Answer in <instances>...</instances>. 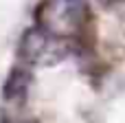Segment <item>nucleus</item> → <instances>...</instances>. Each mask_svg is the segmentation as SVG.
Wrapping results in <instances>:
<instances>
[{"label":"nucleus","mask_w":125,"mask_h":123,"mask_svg":"<svg viewBox=\"0 0 125 123\" xmlns=\"http://www.w3.org/2000/svg\"><path fill=\"white\" fill-rule=\"evenodd\" d=\"M88 20V0H44L37 11V26L53 37L77 35Z\"/></svg>","instance_id":"f257e3e1"},{"label":"nucleus","mask_w":125,"mask_h":123,"mask_svg":"<svg viewBox=\"0 0 125 123\" xmlns=\"http://www.w3.org/2000/svg\"><path fill=\"white\" fill-rule=\"evenodd\" d=\"M62 48L59 37L48 35L44 29L35 26L31 31H26V35L20 42V57L26 64H48L57 59V51Z\"/></svg>","instance_id":"f03ea898"},{"label":"nucleus","mask_w":125,"mask_h":123,"mask_svg":"<svg viewBox=\"0 0 125 123\" xmlns=\"http://www.w3.org/2000/svg\"><path fill=\"white\" fill-rule=\"evenodd\" d=\"M13 123H24V121H13Z\"/></svg>","instance_id":"7ed1b4c3"}]
</instances>
